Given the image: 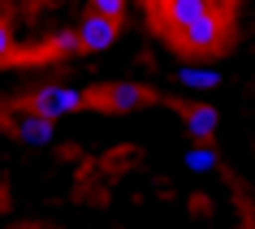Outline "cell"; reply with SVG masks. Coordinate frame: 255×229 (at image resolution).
Listing matches in <instances>:
<instances>
[{
	"instance_id": "cell-1",
	"label": "cell",
	"mask_w": 255,
	"mask_h": 229,
	"mask_svg": "<svg viewBox=\"0 0 255 229\" xmlns=\"http://www.w3.org/2000/svg\"><path fill=\"white\" fill-rule=\"evenodd\" d=\"M177 43L186 48V52H216L221 39H225V17L216 13V9H203L195 22H186L182 30H173Z\"/></svg>"
},
{
	"instance_id": "cell-2",
	"label": "cell",
	"mask_w": 255,
	"mask_h": 229,
	"mask_svg": "<svg viewBox=\"0 0 255 229\" xmlns=\"http://www.w3.org/2000/svg\"><path fill=\"white\" fill-rule=\"evenodd\" d=\"M82 104H87V95L78 87H61V82H43L30 95V108L43 113V117H52V121L56 117H69V113H82Z\"/></svg>"
},
{
	"instance_id": "cell-3",
	"label": "cell",
	"mask_w": 255,
	"mask_h": 229,
	"mask_svg": "<svg viewBox=\"0 0 255 229\" xmlns=\"http://www.w3.org/2000/svg\"><path fill=\"white\" fill-rule=\"evenodd\" d=\"M74 48H82V52H108V48H117V17L87 13V17L78 22Z\"/></svg>"
},
{
	"instance_id": "cell-4",
	"label": "cell",
	"mask_w": 255,
	"mask_h": 229,
	"mask_svg": "<svg viewBox=\"0 0 255 229\" xmlns=\"http://www.w3.org/2000/svg\"><path fill=\"white\" fill-rule=\"evenodd\" d=\"M17 138H22L26 147H52V138H56V121L30 108V113H22V117H17Z\"/></svg>"
},
{
	"instance_id": "cell-5",
	"label": "cell",
	"mask_w": 255,
	"mask_h": 229,
	"mask_svg": "<svg viewBox=\"0 0 255 229\" xmlns=\"http://www.w3.org/2000/svg\"><path fill=\"white\" fill-rule=\"evenodd\" d=\"M216 130H221V113H216L212 104H195V108H186V134H190V138L208 143V138H216Z\"/></svg>"
},
{
	"instance_id": "cell-6",
	"label": "cell",
	"mask_w": 255,
	"mask_h": 229,
	"mask_svg": "<svg viewBox=\"0 0 255 229\" xmlns=\"http://www.w3.org/2000/svg\"><path fill=\"white\" fill-rule=\"evenodd\" d=\"M203 9H212V0H164L160 13H164V26L169 30H182L186 22H195Z\"/></svg>"
},
{
	"instance_id": "cell-7",
	"label": "cell",
	"mask_w": 255,
	"mask_h": 229,
	"mask_svg": "<svg viewBox=\"0 0 255 229\" xmlns=\"http://www.w3.org/2000/svg\"><path fill=\"white\" fill-rule=\"evenodd\" d=\"M177 87H182V91H190V95L212 91V87H221V69H216V65H182Z\"/></svg>"
},
{
	"instance_id": "cell-8",
	"label": "cell",
	"mask_w": 255,
	"mask_h": 229,
	"mask_svg": "<svg viewBox=\"0 0 255 229\" xmlns=\"http://www.w3.org/2000/svg\"><path fill=\"white\" fill-rule=\"evenodd\" d=\"M143 108V91L134 82H113L108 87V113H138Z\"/></svg>"
},
{
	"instance_id": "cell-9",
	"label": "cell",
	"mask_w": 255,
	"mask_h": 229,
	"mask_svg": "<svg viewBox=\"0 0 255 229\" xmlns=\"http://www.w3.org/2000/svg\"><path fill=\"white\" fill-rule=\"evenodd\" d=\"M216 164H221V160H216V151L203 147L199 138L186 147V169H190V173H199V177H203V173H216Z\"/></svg>"
},
{
	"instance_id": "cell-10",
	"label": "cell",
	"mask_w": 255,
	"mask_h": 229,
	"mask_svg": "<svg viewBox=\"0 0 255 229\" xmlns=\"http://www.w3.org/2000/svg\"><path fill=\"white\" fill-rule=\"evenodd\" d=\"M91 13H104V17H121L126 13V0H87Z\"/></svg>"
},
{
	"instance_id": "cell-11",
	"label": "cell",
	"mask_w": 255,
	"mask_h": 229,
	"mask_svg": "<svg viewBox=\"0 0 255 229\" xmlns=\"http://www.w3.org/2000/svg\"><path fill=\"white\" fill-rule=\"evenodd\" d=\"M9 56H13V35H9V26L0 22V65H4Z\"/></svg>"
}]
</instances>
